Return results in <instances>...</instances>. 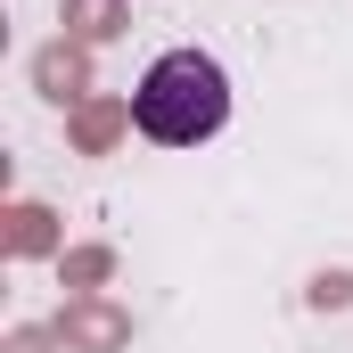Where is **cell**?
Segmentation results:
<instances>
[{"label":"cell","mask_w":353,"mask_h":353,"mask_svg":"<svg viewBox=\"0 0 353 353\" xmlns=\"http://www.w3.org/2000/svg\"><path fill=\"white\" fill-rule=\"evenodd\" d=\"M132 123L148 132V140H165V148H197V140H214L222 123H230V74H222V58H205V50H165L140 90H132Z\"/></svg>","instance_id":"6da1fadb"}]
</instances>
